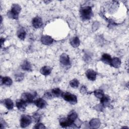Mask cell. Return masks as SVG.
<instances>
[{"label":"cell","mask_w":129,"mask_h":129,"mask_svg":"<svg viewBox=\"0 0 129 129\" xmlns=\"http://www.w3.org/2000/svg\"><path fill=\"white\" fill-rule=\"evenodd\" d=\"M80 17L83 20H88L93 15L91 7L89 6H84L81 8L80 10Z\"/></svg>","instance_id":"cell-1"},{"label":"cell","mask_w":129,"mask_h":129,"mask_svg":"<svg viewBox=\"0 0 129 129\" xmlns=\"http://www.w3.org/2000/svg\"><path fill=\"white\" fill-rule=\"evenodd\" d=\"M62 93V92L60 90L59 88H54L51 90V94L53 97H59L60 96H61Z\"/></svg>","instance_id":"cell-23"},{"label":"cell","mask_w":129,"mask_h":129,"mask_svg":"<svg viewBox=\"0 0 129 129\" xmlns=\"http://www.w3.org/2000/svg\"><path fill=\"white\" fill-rule=\"evenodd\" d=\"M80 91L82 94H85L87 92V89L85 86L83 85V86H82L80 88Z\"/></svg>","instance_id":"cell-31"},{"label":"cell","mask_w":129,"mask_h":129,"mask_svg":"<svg viewBox=\"0 0 129 129\" xmlns=\"http://www.w3.org/2000/svg\"><path fill=\"white\" fill-rule=\"evenodd\" d=\"M16 106L17 108L20 111H25L27 106V103L24 101L22 99H18L16 101Z\"/></svg>","instance_id":"cell-7"},{"label":"cell","mask_w":129,"mask_h":129,"mask_svg":"<svg viewBox=\"0 0 129 129\" xmlns=\"http://www.w3.org/2000/svg\"><path fill=\"white\" fill-rule=\"evenodd\" d=\"M59 124L62 127H67L71 126L73 125L71 122H70L67 118L61 117L59 119Z\"/></svg>","instance_id":"cell-12"},{"label":"cell","mask_w":129,"mask_h":129,"mask_svg":"<svg viewBox=\"0 0 129 129\" xmlns=\"http://www.w3.org/2000/svg\"><path fill=\"white\" fill-rule=\"evenodd\" d=\"M32 25L35 28H39L43 25V22L42 19L39 17H36L32 20Z\"/></svg>","instance_id":"cell-9"},{"label":"cell","mask_w":129,"mask_h":129,"mask_svg":"<svg viewBox=\"0 0 129 129\" xmlns=\"http://www.w3.org/2000/svg\"><path fill=\"white\" fill-rule=\"evenodd\" d=\"M52 96H53L51 93H50L49 92H46L44 93L43 96V98L46 99H51L52 98Z\"/></svg>","instance_id":"cell-29"},{"label":"cell","mask_w":129,"mask_h":129,"mask_svg":"<svg viewBox=\"0 0 129 129\" xmlns=\"http://www.w3.org/2000/svg\"><path fill=\"white\" fill-rule=\"evenodd\" d=\"M121 63V60L119 58L114 57L111 59L110 65L115 68H117L120 67Z\"/></svg>","instance_id":"cell-17"},{"label":"cell","mask_w":129,"mask_h":129,"mask_svg":"<svg viewBox=\"0 0 129 129\" xmlns=\"http://www.w3.org/2000/svg\"><path fill=\"white\" fill-rule=\"evenodd\" d=\"M21 10V6L17 4H14L12 5L11 10L8 12V16L9 17L13 19H18L19 14Z\"/></svg>","instance_id":"cell-2"},{"label":"cell","mask_w":129,"mask_h":129,"mask_svg":"<svg viewBox=\"0 0 129 129\" xmlns=\"http://www.w3.org/2000/svg\"><path fill=\"white\" fill-rule=\"evenodd\" d=\"M110 99L109 97L108 96L104 94V95L100 99V104H101L103 106L106 107L110 105Z\"/></svg>","instance_id":"cell-14"},{"label":"cell","mask_w":129,"mask_h":129,"mask_svg":"<svg viewBox=\"0 0 129 129\" xmlns=\"http://www.w3.org/2000/svg\"><path fill=\"white\" fill-rule=\"evenodd\" d=\"M70 85L72 88H77L79 85V82L77 79H74L70 82Z\"/></svg>","instance_id":"cell-26"},{"label":"cell","mask_w":129,"mask_h":129,"mask_svg":"<svg viewBox=\"0 0 129 129\" xmlns=\"http://www.w3.org/2000/svg\"><path fill=\"white\" fill-rule=\"evenodd\" d=\"M41 41L44 45H50L53 42V38L48 35H43L41 38Z\"/></svg>","instance_id":"cell-11"},{"label":"cell","mask_w":129,"mask_h":129,"mask_svg":"<svg viewBox=\"0 0 129 129\" xmlns=\"http://www.w3.org/2000/svg\"><path fill=\"white\" fill-rule=\"evenodd\" d=\"M33 103L38 108L40 109L44 108L47 105L46 101L43 98H38L37 99L34 100Z\"/></svg>","instance_id":"cell-8"},{"label":"cell","mask_w":129,"mask_h":129,"mask_svg":"<svg viewBox=\"0 0 129 129\" xmlns=\"http://www.w3.org/2000/svg\"><path fill=\"white\" fill-rule=\"evenodd\" d=\"M86 75L87 78L90 81H95L96 79L97 73L92 69H89L86 72Z\"/></svg>","instance_id":"cell-10"},{"label":"cell","mask_w":129,"mask_h":129,"mask_svg":"<svg viewBox=\"0 0 129 129\" xmlns=\"http://www.w3.org/2000/svg\"><path fill=\"white\" fill-rule=\"evenodd\" d=\"M24 77V75L22 73H20L18 74H17L15 75V79L17 81H20L23 79Z\"/></svg>","instance_id":"cell-28"},{"label":"cell","mask_w":129,"mask_h":129,"mask_svg":"<svg viewBox=\"0 0 129 129\" xmlns=\"http://www.w3.org/2000/svg\"><path fill=\"white\" fill-rule=\"evenodd\" d=\"M94 94L96 97L100 99L104 95V93L103 91L101 89H97L95 90L94 91Z\"/></svg>","instance_id":"cell-25"},{"label":"cell","mask_w":129,"mask_h":129,"mask_svg":"<svg viewBox=\"0 0 129 129\" xmlns=\"http://www.w3.org/2000/svg\"><path fill=\"white\" fill-rule=\"evenodd\" d=\"M21 68L22 70L25 71H31V65L30 62L27 60H24L21 65Z\"/></svg>","instance_id":"cell-22"},{"label":"cell","mask_w":129,"mask_h":129,"mask_svg":"<svg viewBox=\"0 0 129 129\" xmlns=\"http://www.w3.org/2000/svg\"><path fill=\"white\" fill-rule=\"evenodd\" d=\"M111 59H112V58H111L110 55H109V54H107V53H104L102 55L101 60L104 63L110 65Z\"/></svg>","instance_id":"cell-18"},{"label":"cell","mask_w":129,"mask_h":129,"mask_svg":"<svg viewBox=\"0 0 129 129\" xmlns=\"http://www.w3.org/2000/svg\"><path fill=\"white\" fill-rule=\"evenodd\" d=\"M32 117L34 121L36 122H39V121L41 120V115L39 113H38V112H35L33 114Z\"/></svg>","instance_id":"cell-27"},{"label":"cell","mask_w":129,"mask_h":129,"mask_svg":"<svg viewBox=\"0 0 129 129\" xmlns=\"http://www.w3.org/2000/svg\"><path fill=\"white\" fill-rule=\"evenodd\" d=\"M45 128V126L44 125H43L42 123L40 122H37L34 126V128Z\"/></svg>","instance_id":"cell-30"},{"label":"cell","mask_w":129,"mask_h":129,"mask_svg":"<svg viewBox=\"0 0 129 129\" xmlns=\"http://www.w3.org/2000/svg\"><path fill=\"white\" fill-rule=\"evenodd\" d=\"M80 43L79 38L77 36L74 37L70 39V44L74 47H77L79 46Z\"/></svg>","instance_id":"cell-21"},{"label":"cell","mask_w":129,"mask_h":129,"mask_svg":"<svg viewBox=\"0 0 129 129\" xmlns=\"http://www.w3.org/2000/svg\"><path fill=\"white\" fill-rule=\"evenodd\" d=\"M32 117L26 114H23L21 116L20 119V125L22 127L25 128L29 126L32 122Z\"/></svg>","instance_id":"cell-5"},{"label":"cell","mask_w":129,"mask_h":129,"mask_svg":"<svg viewBox=\"0 0 129 129\" xmlns=\"http://www.w3.org/2000/svg\"><path fill=\"white\" fill-rule=\"evenodd\" d=\"M17 35L19 39L22 40H24L26 36V32L23 28H20L17 32Z\"/></svg>","instance_id":"cell-24"},{"label":"cell","mask_w":129,"mask_h":129,"mask_svg":"<svg viewBox=\"0 0 129 129\" xmlns=\"http://www.w3.org/2000/svg\"><path fill=\"white\" fill-rule=\"evenodd\" d=\"M68 120L71 122L72 123L74 124V121L77 119V118H78V115L76 111H75L74 110H72L68 114L67 117Z\"/></svg>","instance_id":"cell-13"},{"label":"cell","mask_w":129,"mask_h":129,"mask_svg":"<svg viewBox=\"0 0 129 129\" xmlns=\"http://www.w3.org/2000/svg\"><path fill=\"white\" fill-rule=\"evenodd\" d=\"M61 97L64 100L72 104H75L77 103V96L75 95L71 94L70 92H62L61 94Z\"/></svg>","instance_id":"cell-3"},{"label":"cell","mask_w":129,"mask_h":129,"mask_svg":"<svg viewBox=\"0 0 129 129\" xmlns=\"http://www.w3.org/2000/svg\"><path fill=\"white\" fill-rule=\"evenodd\" d=\"M89 125L92 128H98L100 125V120L98 118L92 119L89 122Z\"/></svg>","instance_id":"cell-20"},{"label":"cell","mask_w":129,"mask_h":129,"mask_svg":"<svg viewBox=\"0 0 129 129\" xmlns=\"http://www.w3.org/2000/svg\"><path fill=\"white\" fill-rule=\"evenodd\" d=\"M60 63L63 66H68L70 64V59L68 55L65 53H62L59 58Z\"/></svg>","instance_id":"cell-6"},{"label":"cell","mask_w":129,"mask_h":129,"mask_svg":"<svg viewBox=\"0 0 129 129\" xmlns=\"http://www.w3.org/2000/svg\"><path fill=\"white\" fill-rule=\"evenodd\" d=\"M1 83L2 85H5L7 86H11L12 83L13 81L9 77L6 76L4 77H1Z\"/></svg>","instance_id":"cell-16"},{"label":"cell","mask_w":129,"mask_h":129,"mask_svg":"<svg viewBox=\"0 0 129 129\" xmlns=\"http://www.w3.org/2000/svg\"><path fill=\"white\" fill-rule=\"evenodd\" d=\"M52 71V69L49 66H44L40 70V72L44 76L49 75Z\"/></svg>","instance_id":"cell-19"},{"label":"cell","mask_w":129,"mask_h":129,"mask_svg":"<svg viewBox=\"0 0 129 129\" xmlns=\"http://www.w3.org/2000/svg\"><path fill=\"white\" fill-rule=\"evenodd\" d=\"M37 95L36 92H25L21 95V98L27 103H31L34 101V98Z\"/></svg>","instance_id":"cell-4"},{"label":"cell","mask_w":129,"mask_h":129,"mask_svg":"<svg viewBox=\"0 0 129 129\" xmlns=\"http://www.w3.org/2000/svg\"><path fill=\"white\" fill-rule=\"evenodd\" d=\"M2 103L9 110H11L14 108V103L13 101L9 98L4 100L3 101H2Z\"/></svg>","instance_id":"cell-15"}]
</instances>
